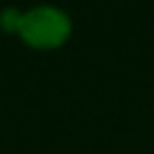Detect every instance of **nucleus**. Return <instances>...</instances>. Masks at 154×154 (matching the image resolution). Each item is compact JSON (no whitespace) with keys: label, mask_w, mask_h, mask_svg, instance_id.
<instances>
[{"label":"nucleus","mask_w":154,"mask_h":154,"mask_svg":"<svg viewBox=\"0 0 154 154\" xmlns=\"http://www.w3.org/2000/svg\"><path fill=\"white\" fill-rule=\"evenodd\" d=\"M20 20H23V7H16V5L0 7V34L16 38L20 29Z\"/></svg>","instance_id":"obj_2"},{"label":"nucleus","mask_w":154,"mask_h":154,"mask_svg":"<svg viewBox=\"0 0 154 154\" xmlns=\"http://www.w3.org/2000/svg\"><path fill=\"white\" fill-rule=\"evenodd\" d=\"M75 36V20L54 2H38L25 7L18 29V41L32 52H59Z\"/></svg>","instance_id":"obj_1"}]
</instances>
